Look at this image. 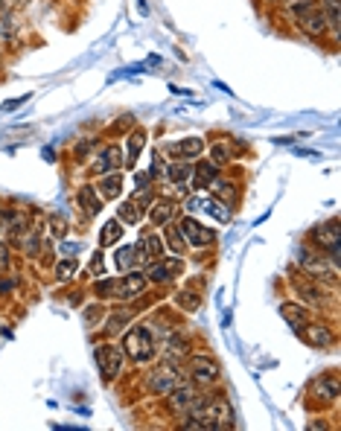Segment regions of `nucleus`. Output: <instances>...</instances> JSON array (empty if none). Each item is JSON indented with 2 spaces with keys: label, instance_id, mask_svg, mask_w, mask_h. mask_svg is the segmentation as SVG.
Segmentation results:
<instances>
[{
  "label": "nucleus",
  "instance_id": "f257e3e1",
  "mask_svg": "<svg viewBox=\"0 0 341 431\" xmlns=\"http://www.w3.org/2000/svg\"><path fill=\"white\" fill-rule=\"evenodd\" d=\"M295 262L301 266V271L306 277H315L321 285H327L330 292L338 289V266H333V262L318 251V248H312V245H298L295 251Z\"/></svg>",
  "mask_w": 341,
  "mask_h": 431
},
{
  "label": "nucleus",
  "instance_id": "f03ea898",
  "mask_svg": "<svg viewBox=\"0 0 341 431\" xmlns=\"http://www.w3.org/2000/svg\"><path fill=\"white\" fill-rule=\"evenodd\" d=\"M120 347H123V353L132 358L134 365H149V362H155V355H158V341H155L152 329L146 324H132L123 332Z\"/></svg>",
  "mask_w": 341,
  "mask_h": 431
},
{
  "label": "nucleus",
  "instance_id": "7ed1b4c3",
  "mask_svg": "<svg viewBox=\"0 0 341 431\" xmlns=\"http://www.w3.org/2000/svg\"><path fill=\"white\" fill-rule=\"evenodd\" d=\"M184 362H187L184 365L187 379L202 391H210L213 385H219V379H222V367H219V362L207 353H190Z\"/></svg>",
  "mask_w": 341,
  "mask_h": 431
},
{
  "label": "nucleus",
  "instance_id": "20e7f679",
  "mask_svg": "<svg viewBox=\"0 0 341 431\" xmlns=\"http://www.w3.org/2000/svg\"><path fill=\"white\" fill-rule=\"evenodd\" d=\"M309 245L318 248L333 262V266H338V262H341V228H338L335 216H330L327 222H321L318 228L309 233Z\"/></svg>",
  "mask_w": 341,
  "mask_h": 431
},
{
  "label": "nucleus",
  "instance_id": "39448f33",
  "mask_svg": "<svg viewBox=\"0 0 341 431\" xmlns=\"http://www.w3.org/2000/svg\"><path fill=\"white\" fill-rule=\"evenodd\" d=\"M199 394H202V388H196L190 379H178L175 385L163 394L166 414H169V417H175V420L187 417V414H190V408H192V405H196Z\"/></svg>",
  "mask_w": 341,
  "mask_h": 431
},
{
  "label": "nucleus",
  "instance_id": "423d86ee",
  "mask_svg": "<svg viewBox=\"0 0 341 431\" xmlns=\"http://www.w3.org/2000/svg\"><path fill=\"white\" fill-rule=\"evenodd\" d=\"M178 379H181V365L161 358L155 367H149V370L143 373V391L149 394V396H163Z\"/></svg>",
  "mask_w": 341,
  "mask_h": 431
},
{
  "label": "nucleus",
  "instance_id": "0eeeda50",
  "mask_svg": "<svg viewBox=\"0 0 341 431\" xmlns=\"http://www.w3.org/2000/svg\"><path fill=\"white\" fill-rule=\"evenodd\" d=\"M289 289L295 292L298 303H304V306H309V309H327V306L335 303L333 295L327 292V285H321L315 277H306V274H301V277L291 280Z\"/></svg>",
  "mask_w": 341,
  "mask_h": 431
},
{
  "label": "nucleus",
  "instance_id": "6e6552de",
  "mask_svg": "<svg viewBox=\"0 0 341 431\" xmlns=\"http://www.w3.org/2000/svg\"><path fill=\"white\" fill-rule=\"evenodd\" d=\"M93 362H96V367H100V373H103V382L108 385V382L120 379V373H123L126 353H123V347H117L114 341H103V344L93 347Z\"/></svg>",
  "mask_w": 341,
  "mask_h": 431
},
{
  "label": "nucleus",
  "instance_id": "1a4fd4ad",
  "mask_svg": "<svg viewBox=\"0 0 341 431\" xmlns=\"http://www.w3.org/2000/svg\"><path fill=\"white\" fill-rule=\"evenodd\" d=\"M291 15H295V23H298V30L304 33V35H309V38H324L330 30H327V18H324V12H321V6H318V0L315 4H304V6H295L291 9Z\"/></svg>",
  "mask_w": 341,
  "mask_h": 431
},
{
  "label": "nucleus",
  "instance_id": "9d476101",
  "mask_svg": "<svg viewBox=\"0 0 341 431\" xmlns=\"http://www.w3.org/2000/svg\"><path fill=\"white\" fill-rule=\"evenodd\" d=\"M298 338L306 344V347H312V350H333L335 347V332H333V326H327L324 321H306V324H301L298 329Z\"/></svg>",
  "mask_w": 341,
  "mask_h": 431
},
{
  "label": "nucleus",
  "instance_id": "9b49d317",
  "mask_svg": "<svg viewBox=\"0 0 341 431\" xmlns=\"http://www.w3.org/2000/svg\"><path fill=\"white\" fill-rule=\"evenodd\" d=\"M146 277H143V268H134V271H126L123 277H114V292H111V300H120V303H132L134 297H140L146 292Z\"/></svg>",
  "mask_w": 341,
  "mask_h": 431
},
{
  "label": "nucleus",
  "instance_id": "f8f14e48",
  "mask_svg": "<svg viewBox=\"0 0 341 431\" xmlns=\"http://www.w3.org/2000/svg\"><path fill=\"white\" fill-rule=\"evenodd\" d=\"M178 228H181V236H184L187 248L202 251V248H210L216 242V230L213 228H204L199 219H192V216H181Z\"/></svg>",
  "mask_w": 341,
  "mask_h": 431
},
{
  "label": "nucleus",
  "instance_id": "ddd939ff",
  "mask_svg": "<svg viewBox=\"0 0 341 431\" xmlns=\"http://www.w3.org/2000/svg\"><path fill=\"white\" fill-rule=\"evenodd\" d=\"M190 178H192V160H166V175L163 184L175 187V193L190 196Z\"/></svg>",
  "mask_w": 341,
  "mask_h": 431
},
{
  "label": "nucleus",
  "instance_id": "4468645a",
  "mask_svg": "<svg viewBox=\"0 0 341 431\" xmlns=\"http://www.w3.org/2000/svg\"><path fill=\"white\" fill-rule=\"evenodd\" d=\"M190 350H192V341L187 338V335H181L178 329L175 332H169L166 338H161V358H166V362H175V365H181L184 358L190 355Z\"/></svg>",
  "mask_w": 341,
  "mask_h": 431
},
{
  "label": "nucleus",
  "instance_id": "2eb2a0df",
  "mask_svg": "<svg viewBox=\"0 0 341 431\" xmlns=\"http://www.w3.org/2000/svg\"><path fill=\"white\" fill-rule=\"evenodd\" d=\"M178 201L175 199H169V196H158L152 199V204L146 207V216H149V222L152 228H163L169 222H175V216H178Z\"/></svg>",
  "mask_w": 341,
  "mask_h": 431
},
{
  "label": "nucleus",
  "instance_id": "dca6fc26",
  "mask_svg": "<svg viewBox=\"0 0 341 431\" xmlns=\"http://www.w3.org/2000/svg\"><path fill=\"white\" fill-rule=\"evenodd\" d=\"M120 166H123V149H120L117 143H108V146H103L100 155L93 158L91 172L93 175H108V172H120Z\"/></svg>",
  "mask_w": 341,
  "mask_h": 431
},
{
  "label": "nucleus",
  "instance_id": "f3484780",
  "mask_svg": "<svg viewBox=\"0 0 341 431\" xmlns=\"http://www.w3.org/2000/svg\"><path fill=\"white\" fill-rule=\"evenodd\" d=\"M134 324V309L132 306H120V309H111L103 321V335L105 338H117V335H123L129 326Z\"/></svg>",
  "mask_w": 341,
  "mask_h": 431
},
{
  "label": "nucleus",
  "instance_id": "a211bd4d",
  "mask_svg": "<svg viewBox=\"0 0 341 431\" xmlns=\"http://www.w3.org/2000/svg\"><path fill=\"white\" fill-rule=\"evenodd\" d=\"M166 149L178 160H199L207 149V143H204V137H184V140H173Z\"/></svg>",
  "mask_w": 341,
  "mask_h": 431
},
{
  "label": "nucleus",
  "instance_id": "6ab92c4d",
  "mask_svg": "<svg viewBox=\"0 0 341 431\" xmlns=\"http://www.w3.org/2000/svg\"><path fill=\"white\" fill-rule=\"evenodd\" d=\"M207 193L216 199V201H222L228 210H233L236 204H239V184L236 181H231V178H222V175H219L210 187H207Z\"/></svg>",
  "mask_w": 341,
  "mask_h": 431
},
{
  "label": "nucleus",
  "instance_id": "aec40b11",
  "mask_svg": "<svg viewBox=\"0 0 341 431\" xmlns=\"http://www.w3.org/2000/svg\"><path fill=\"white\" fill-rule=\"evenodd\" d=\"M137 245H140L146 262H155V259H161V256L166 254V248H163V236L158 233V228H143L140 236H137Z\"/></svg>",
  "mask_w": 341,
  "mask_h": 431
},
{
  "label": "nucleus",
  "instance_id": "412c9836",
  "mask_svg": "<svg viewBox=\"0 0 341 431\" xmlns=\"http://www.w3.org/2000/svg\"><path fill=\"white\" fill-rule=\"evenodd\" d=\"M219 178V166L210 160L192 163V178H190V193H204V189Z\"/></svg>",
  "mask_w": 341,
  "mask_h": 431
},
{
  "label": "nucleus",
  "instance_id": "4be33fe9",
  "mask_svg": "<svg viewBox=\"0 0 341 431\" xmlns=\"http://www.w3.org/2000/svg\"><path fill=\"white\" fill-rule=\"evenodd\" d=\"M114 266H117V271H134V268H143L146 266V256H143V251H140V245L134 242V245H123V248H117V254H114Z\"/></svg>",
  "mask_w": 341,
  "mask_h": 431
},
{
  "label": "nucleus",
  "instance_id": "5701e85b",
  "mask_svg": "<svg viewBox=\"0 0 341 431\" xmlns=\"http://www.w3.org/2000/svg\"><path fill=\"white\" fill-rule=\"evenodd\" d=\"M312 388H315V394H318V399H324V402H330V405H335L338 396H341V382H338V373H335V370L321 373L318 379H315Z\"/></svg>",
  "mask_w": 341,
  "mask_h": 431
},
{
  "label": "nucleus",
  "instance_id": "b1692460",
  "mask_svg": "<svg viewBox=\"0 0 341 431\" xmlns=\"http://www.w3.org/2000/svg\"><path fill=\"white\" fill-rule=\"evenodd\" d=\"M277 312H280V318L291 326V329H298L301 324H306V321H312V312H309V306H304V303H295V300H283L280 306H277Z\"/></svg>",
  "mask_w": 341,
  "mask_h": 431
},
{
  "label": "nucleus",
  "instance_id": "393cba45",
  "mask_svg": "<svg viewBox=\"0 0 341 431\" xmlns=\"http://www.w3.org/2000/svg\"><path fill=\"white\" fill-rule=\"evenodd\" d=\"M143 146H146V131L143 129H132L126 134V155H123V166H126V170H132V172L137 170V158H140Z\"/></svg>",
  "mask_w": 341,
  "mask_h": 431
},
{
  "label": "nucleus",
  "instance_id": "a878e982",
  "mask_svg": "<svg viewBox=\"0 0 341 431\" xmlns=\"http://www.w3.org/2000/svg\"><path fill=\"white\" fill-rule=\"evenodd\" d=\"M76 204H79V210L88 216H96L103 207H105V201L100 199V193H96V187L93 184H85V187H79V193H76Z\"/></svg>",
  "mask_w": 341,
  "mask_h": 431
},
{
  "label": "nucleus",
  "instance_id": "bb28decb",
  "mask_svg": "<svg viewBox=\"0 0 341 431\" xmlns=\"http://www.w3.org/2000/svg\"><path fill=\"white\" fill-rule=\"evenodd\" d=\"M96 193H100L103 201H117L123 196V175L120 172H108V175H100V184H93Z\"/></svg>",
  "mask_w": 341,
  "mask_h": 431
},
{
  "label": "nucleus",
  "instance_id": "cd10ccee",
  "mask_svg": "<svg viewBox=\"0 0 341 431\" xmlns=\"http://www.w3.org/2000/svg\"><path fill=\"white\" fill-rule=\"evenodd\" d=\"M161 230H163V248H166L169 254H178V256H184L187 242H184V236H181L178 222H169V225H163Z\"/></svg>",
  "mask_w": 341,
  "mask_h": 431
},
{
  "label": "nucleus",
  "instance_id": "c85d7f7f",
  "mask_svg": "<svg viewBox=\"0 0 341 431\" xmlns=\"http://www.w3.org/2000/svg\"><path fill=\"white\" fill-rule=\"evenodd\" d=\"M318 6L324 12V18H327V30L338 41V30H341V0H321Z\"/></svg>",
  "mask_w": 341,
  "mask_h": 431
},
{
  "label": "nucleus",
  "instance_id": "c756f323",
  "mask_svg": "<svg viewBox=\"0 0 341 431\" xmlns=\"http://www.w3.org/2000/svg\"><path fill=\"white\" fill-rule=\"evenodd\" d=\"M143 216H146V207L137 204L134 199H129V201H123V204L117 207V219L123 222V225H140Z\"/></svg>",
  "mask_w": 341,
  "mask_h": 431
},
{
  "label": "nucleus",
  "instance_id": "7c9ffc66",
  "mask_svg": "<svg viewBox=\"0 0 341 431\" xmlns=\"http://www.w3.org/2000/svg\"><path fill=\"white\" fill-rule=\"evenodd\" d=\"M207 160H210V163H216L219 170H222V166H228V163L233 160V149H231V143H228V140H216V143H210V149H207Z\"/></svg>",
  "mask_w": 341,
  "mask_h": 431
},
{
  "label": "nucleus",
  "instance_id": "2f4dec72",
  "mask_svg": "<svg viewBox=\"0 0 341 431\" xmlns=\"http://www.w3.org/2000/svg\"><path fill=\"white\" fill-rule=\"evenodd\" d=\"M143 277L149 285H166L169 280V268L163 266V259H155V262H146V268H143Z\"/></svg>",
  "mask_w": 341,
  "mask_h": 431
},
{
  "label": "nucleus",
  "instance_id": "473e14b6",
  "mask_svg": "<svg viewBox=\"0 0 341 431\" xmlns=\"http://www.w3.org/2000/svg\"><path fill=\"white\" fill-rule=\"evenodd\" d=\"M123 239V222L120 219H111L103 225V233H100V248H108V245H117Z\"/></svg>",
  "mask_w": 341,
  "mask_h": 431
},
{
  "label": "nucleus",
  "instance_id": "72a5a7b5",
  "mask_svg": "<svg viewBox=\"0 0 341 431\" xmlns=\"http://www.w3.org/2000/svg\"><path fill=\"white\" fill-rule=\"evenodd\" d=\"M175 306L181 309V312H196V309L202 306V295L192 292V289H181V292H175Z\"/></svg>",
  "mask_w": 341,
  "mask_h": 431
},
{
  "label": "nucleus",
  "instance_id": "f704fd0d",
  "mask_svg": "<svg viewBox=\"0 0 341 431\" xmlns=\"http://www.w3.org/2000/svg\"><path fill=\"white\" fill-rule=\"evenodd\" d=\"M76 268H79V259H76V256H64V259H59V262H56V280H59V283H70L73 274H76Z\"/></svg>",
  "mask_w": 341,
  "mask_h": 431
},
{
  "label": "nucleus",
  "instance_id": "c9c22d12",
  "mask_svg": "<svg viewBox=\"0 0 341 431\" xmlns=\"http://www.w3.org/2000/svg\"><path fill=\"white\" fill-rule=\"evenodd\" d=\"M146 326H149L152 329V335H158V338H166V335L169 332H175L178 329V324L175 321H169L166 315H155L149 324H146Z\"/></svg>",
  "mask_w": 341,
  "mask_h": 431
},
{
  "label": "nucleus",
  "instance_id": "e433bc0d",
  "mask_svg": "<svg viewBox=\"0 0 341 431\" xmlns=\"http://www.w3.org/2000/svg\"><path fill=\"white\" fill-rule=\"evenodd\" d=\"M96 143H100V137H85V140H79V143H76V149H73V160L82 163L85 155H91V152L96 149Z\"/></svg>",
  "mask_w": 341,
  "mask_h": 431
},
{
  "label": "nucleus",
  "instance_id": "4c0bfd02",
  "mask_svg": "<svg viewBox=\"0 0 341 431\" xmlns=\"http://www.w3.org/2000/svg\"><path fill=\"white\" fill-rule=\"evenodd\" d=\"M149 175H152V181L158 178L161 184H163V175H166V158L155 149V155H152V166H149Z\"/></svg>",
  "mask_w": 341,
  "mask_h": 431
},
{
  "label": "nucleus",
  "instance_id": "58836bf2",
  "mask_svg": "<svg viewBox=\"0 0 341 431\" xmlns=\"http://www.w3.org/2000/svg\"><path fill=\"white\" fill-rule=\"evenodd\" d=\"M103 315H105V306H103V303H93V306L85 309L82 318H85L88 326H100V318H103Z\"/></svg>",
  "mask_w": 341,
  "mask_h": 431
},
{
  "label": "nucleus",
  "instance_id": "ea45409f",
  "mask_svg": "<svg viewBox=\"0 0 341 431\" xmlns=\"http://www.w3.org/2000/svg\"><path fill=\"white\" fill-rule=\"evenodd\" d=\"M161 259H163V266L169 268V277L178 280V277H181V271H184V259H181L178 254H173V256H161Z\"/></svg>",
  "mask_w": 341,
  "mask_h": 431
},
{
  "label": "nucleus",
  "instance_id": "a19ab883",
  "mask_svg": "<svg viewBox=\"0 0 341 431\" xmlns=\"http://www.w3.org/2000/svg\"><path fill=\"white\" fill-rule=\"evenodd\" d=\"M111 292H114V280H96L93 283V295L100 300H111Z\"/></svg>",
  "mask_w": 341,
  "mask_h": 431
},
{
  "label": "nucleus",
  "instance_id": "79ce46f5",
  "mask_svg": "<svg viewBox=\"0 0 341 431\" xmlns=\"http://www.w3.org/2000/svg\"><path fill=\"white\" fill-rule=\"evenodd\" d=\"M103 271H105V259H103V251H96V254H93V262H91V271H88V274L100 277Z\"/></svg>",
  "mask_w": 341,
  "mask_h": 431
},
{
  "label": "nucleus",
  "instance_id": "37998d69",
  "mask_svg": "<svg viewBox=\"0 0 341 431\" xmlns=\"http://www.w3.org/2000/svg\"><path fill=\"white\" fill-rule=\"evenodd\" d=\"M50 233L56 239H64L67 236V222H62V219H56V216H53V219H50Z\"/></svg>",
  "mask_w": 341,
  "mask_h": 431
},
{
  "label": "nucleus",
  "instance_id": "c03bdc74",
  "mask_svg": "<svg viewBox=\"0 0 341 431\" xmlns=\"http://www.w3.org/2000/svg\"><path fill=\"white\" fill-rule=\"evenodd\" d=\"M18 285V280L15 277H0V295H9L12 289Z\"/></svg>",
  "mask_w": 341,
  "mask_h": 431
},
{
  "label": "nucleus",
  "instance_id": "a18cd8bd",
  "mask_svg": "<svg viewBox=\"0 0 341 431\" xmlns=\"http://www.w3.org/2000/svg\"><path fill=\"white\" fill-rule=\"evenodd\" d=\"M27 100H30V93H27V97H21V100H6V102H4V111H15V108H21Z\"/></svg>",
  "mask_w": 341,
  "mask_h": 431
},
{
  "label": "nucleus",
  "instance_id": "49530a36",
  "mask_svg": "<svg viewBox=\"0 0 341 431\" xmlns=\"http://www.w3.org/2000/svg\"><path fill=\"white\" fill-rule=\"evenodd\" d=\"M280 4H286L289 9H295V6H304V4H315V0H280Z\"/></svg>",
  "mask_w": 341,
  "mask_h": 431
},
{
  "label": "nucleus",
  "instance_id": "de8ad7c7",
  "mask_svg": "<svg viewBox=\"0 0 341 431\" xmlns=\"http://www.w3.org/2000/svg\"><path fill=\"white\" fill-rule=\"evenodd\" d=\"M137 9H140V15H149V6H146L143 0H137Z\"/></svg>",
  "mask_w": 341,
  "mask_h": 431
},
{
  "label": "nucleus",
  "instance_id": "09e8293b",
  "mask_svg": "<svg viewBox=\"0 0 341 431\" xmlns=\"http://www.w3.org/2000/svg\"><path fill=\"white\" fill-rule=\"evenodd\" d=\"M4 12H6V0H0V18H4Z\"/></svg>",
  "mask_w": 341,
  "mask_h": 431
},
{
  "label": "nucleus",
  "instance_id": "8fccbe9b",
  "mask_svg": "<svg viewBox=\"0 0 341 431\" xmlns=\"http://www.w3.org/2000/svg\"><path fill=\"white\" fill-rule=\"evenodd\" d=\"M262 4H280V0H262Z\"/></svg>",
  "mask_w": 341,
  "mask_h": 431
},
{
  "label": "nucleus",
  "instance_id": "3c124183",
  "mask_svg": "<svg viewBox=\"0 0 341 431\" xmlns=\"http://www.w3.org/2000/svg\"><path fill=\"white\" fill-rule=\"evenodd\" d=\"M0 236H4V222H0Z\"/></svg>",
  "mask_w": 341,
  "mask_h": 431
}]
</instances>
